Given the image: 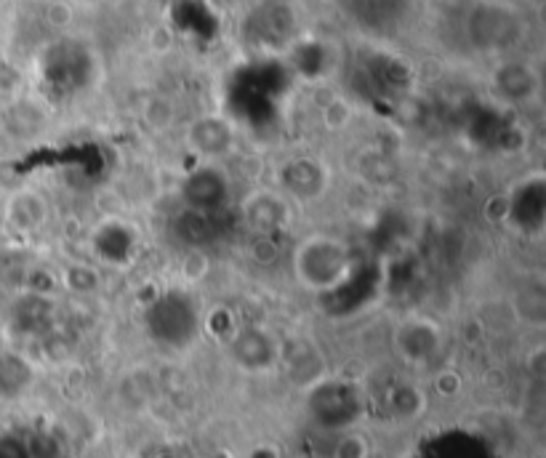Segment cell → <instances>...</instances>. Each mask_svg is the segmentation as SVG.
<instances>
[{
	"mask_svg": "<svg viewBox=\"0 0 546 458\" xmlns=\"http://www.w3.org/2000/svg\"><path fill=\"white\" fill-rule=\"evenodd\" d=\"M293 269L299 283L309 291H333L352 272V251L339 237L309 235L293 251Z\"/></svg>",
	"mask_w": 546,
	"mask_h": 458,
	"instance_id": "cell-1",
	"label": "cell"
},
{
	"mask_svg": "<svg viewBox=\"0 0 546 458\" xmlns=\"http://www.w3.org/2000/svg\"><path fill=\"white\" fill-rule=\"evenodd\" d=\"M144 323H147V333L152 341H158L160 347L168 349L190 347L200 328L198 309L184 291L160 293L147 307Z\"/></svg>",
	"mask_w": 546,
	"mask_h": 458,
	"instance_id": "cell-2",
	"label": "cell"
},
{
	"mask_svg": "<svg viewBox=\"0 0 546 458\" xmlns=\"http://www.w3.org/2000/svg\"><path fill=\"white\" fill-rule=\"evenodd\" d=\"M469 38L480 51H501L520 38V19L499 3H480L469 16Z\"/></svg>",
	"mask_w": 546,
	"mask_h": 458,
	"instance_id": "cell-3",
	"label": "cell"
},
{
	"mask_svg": "<svg viewBox=\"0 0 546 458\" xmlns=\"http://www.w3.org/2000/svg\"><path fill=\"white\" fill-rule=\"evenodd\" d=\"M184 208L195 211H227L230 200V179L222 168L200 166L182 182Z\"/></svg>",
	"mask_w": 546,
	"mask_h": 458,
	"instance_id": "cell-4",
	"label": "cell"
},
{
	"mask_svg": "<svg viewBox=\"0 0 546 458\" xmlns=\"http://www.w3.org/2000/svg\"><path fill=\"white\" fill-rule=\"evenodd\" d=\"M224 211H195V208H182L171 222V235L187 248H206L216 243L224 235Z\"/></svg>",
	"mask_w": 546,
	"mask_h": 458,
	"instance_id": "cell-5",
	"label": "cell"
},
{
	"mask_svg": "<svg viewBox=\"0 0 546 458\" xmlns=\"http://www.w3.org/2000/svg\"><path fill=\"white\" fill-rule=\"evenodd\" d=\"M91 75V56L83 46L75 43H59L51 48L46 59V78L51 86L59 88H80L88 83Z\"/></svg>",
	"mask_w": 546,
	"mask_h": 458,
	"instance_id": "cell-6",
	"label": "cell"
},
{
	"mask_svg": "<svg viewBox=\"0 0 546 458\" xmlns=\"http://www.w3.org/2000/svg\"><path fill=\"white\" fill-rule=\"evenodd\" d=\"M243 222L251 235H280L291 222V208L283 198L272 192H254L251 198L243 200Z\"/></svg>",
	"mask_w": 546,
	"mask_h": 458,
	"instance_id": "cell-7",
	"label": "cell"
},
{
	"mask_svg": "<svg viewBox=\"0 0 546 458\" xmlns=\"http://www.w3.org/2000/svg\"><path fill=\"white\" fill-rule=\"evenodd\" d=\"M280 187L296 200H317L328 190V168L317 158H293L280 168Z\"/></svg>",
	"mask_w": 546,
	"mask_h": 458,
	"instance_id": "cell-8",
	"label": "cell"
},
{
	"mask_svg": "<svg viewBox=\"0 0 546 458\" xmlns=\"http://www.w3.org/2000/svg\"><path fill=\"white\" fill-rule=\"evenodd\" d=\"M440 344H443V333L427 317L405 320L395 331V349L408 363H427L437 355Z\"/></svg>",
	"mask_w": 546,
	"mask_h": 458,
	"instance_id": "cell-9",
	"label": "cell"
},
{
	"mask_svg": "<svg viewBox=\"0 0 546 458\" xmlns=\"http://www.w3.org/2000/svg\"><path fill=\"white\" fill-rule=\"evenodd\" d=\"M232 360L243 365L246 371H264L275 363L277 357V341L272 339L270 331H264L259 325H248L240 328L232 336Z\"/></svg>",
	"mask_w": 546,
	"mask_h": 458,
	"instance_id": "cell-10",
	"label": "cell"
},
{
	"mask_svg": "<svg viewBox=\"0 0 546 458\" xmlns=\"http://www.w3.org/2000/svg\"><path fill=\"white\" fill-rule=\"evenodd\" d=\"M293 8L285 3H264L248 22V35L262 46H283L293 38Z\"/></svg>",
	"mask_w": 546,
	"mask_h": 458,
	"instance_id": "cell-11",
	"label": "cell"
},
{
	"mask_svg": "<svg viewBox=\"0 0 546 458\" xmlns=\"http://www.w3.org/2000/svg\"><path fill=\"white\" fill-rule=\"evenodd\" d=\"M187 142L203 158H219L224 152L232 150L235 142V131H232L230 120L219 118V115H206L198 118L187 131Z\"/></svg>",
	"mask_w": 546,
	"mask_h": 458,
	"instance_id": "cell-12",
	"label": "cell"
},
{
	"mask_svg": "<svg viewBox=\"0 0 546 458\" xmlns=\"http://www.w3.org/2000/svg\"><path fill=\"white\" fill-rule=\"evenodd\" d=\"M493 88L501 99L512 104H523L539 91V75L528 62H504L493 72Z\"/></svg>",
	"mask_w": 546,
	"mask_h": 458,
	"instance_id": "cell-13",
	"label": "cell"
},
{
	"mask_svg": "<svg viewBox=\"0 0 546 458\" xmlns=\"http://www.w3.org/2000/svg\"><path fill=\"white\" fill-rule=\"evenodd\" d=\"M8 222L14 224L19 232H35L40 224L46 222V200L35 192H19L8 203Z\"/></svg>",
	"mask_w": 546,
	"mask_h": 458,
	"instance_id": "cell-14",
	"label": "cell"
},
{
	"mask_svg": "<svg viewBox=\"0 0 546 458\" xmlns=\"http://www.w3.org/2000/svg\"><path fill=\"white\" fill-rule=\"evenodd\" d=\"M251 253L262 264H275L283 248L277 243V235H251Z\"/></svg>",
	"mask_w": 546,
	"mask_h": 458,
	"instance_id": "cell-15",
	"label": "cell"
}]
</instances>
